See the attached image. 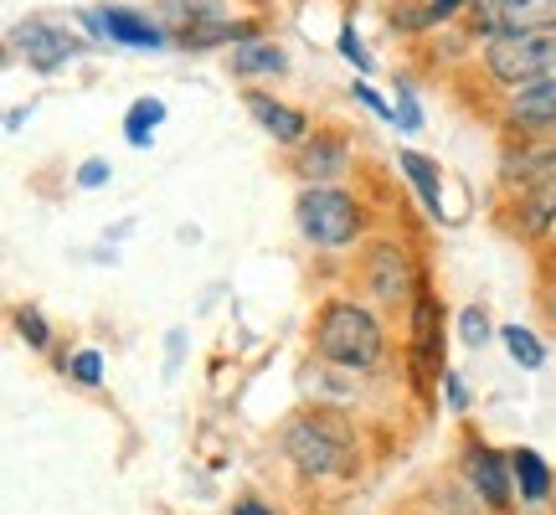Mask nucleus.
Returning a JSON list of instances; mask_svg holds the SVG:
<instances>
[{
    "label": "nucleus",
    "instance_id": "1",
    "mask_svg": "<svg viewBox=\"0 0 556 515\" xmlns=\"http://www.w3.org/2000/svg\"><path fill=\"white\" fill-rule=\"evenodd\" d=\"M278 449L304 479H351L361 469L356 423L340 407H325V402L289 417L283 434H278Z\"/></svg>",
    "mask_w": 556,
    "mask_h": 515
},
{
    "label": "nucleus",
    "instance_id": "2",
    "mask_svg": "<svg viewBox=\"0 0 556 515\" xmlns=\"http://www.w3.org/2000/svg\"><path fill=\"white\" fill-rule=\"evenodd\" d=\"M315 356L340 372H371L387 356V330L361 299H325L315 315Z\"/></svg>",
    "mask_w": 556,
    "mask_h": 515
},
{
    "label": "nucleus",
    "instance_id": "3",
    "mask_svg": "<svg viewBox=\"0 0 556 515\" xmlns=\"http://www.w3.org/2000/svg\"><path fill=\"white\" fill-rule=\"evenodd\" d=\"M294 222H299V233L315 242V248H325V253L351 248L361 238V227H366L361 201L351 191H340V186H304L294 201Z\"/></svg>",
    "mask_w": 556,
    "mask_h": 515
},
{
    "label": "nucleus",
    "instance_id": "4",
    "mask_svg": "<svg viewBox=\"0 0 556 515\" xmlns=\"http://www.w3.org/2000/svg\"><path fill=\"white\" fill-rule=\"evenodd\" d=\"M484 73L500 88H531V83L556 78V32H536V37H500L484 41Z\"/></svg>",
    "mask_w": 556,
    "mask_h": 515
},
{
    "label": "nucleus",
    "instance_id": "5",
    "mask_svg": "<svg viewBox=\"0 0 556 515\" xmlns=\"http://www.w3.org/2000/svg\"><path fill=\"white\" fill-rule=\"evenodd\" d=\"M417 284H422L417 263L402 242L387 238L366 248V258H361V289H366V299H377V304H413Z\"/></svg>",
    "mask_w": 556,
    "mask_h": 515
},
{
    "label": "nucleus",
    "instance_id": "6",
    "mask_svg": "<svg viewBox=\"0 0 556 515\" xmlns=\"http://www.w3.org/2000/svg\"><path fill=\"white\" fill-rule=\"evenodd\" d=\"M469 11H475L469 21L484 41L556 32V0H475Z\"/></svg>",
    "mask_w": 556,
    "mask_h": 515
},
{
    "label": "nucleus",
    "instance_id": "7",
    "mask_svg": "<svg viewBox=\"0 0 556 515\" xmlns=\"http://www.w3.org/2000/svg\"><path fill=\"white\" fill-rule=\"evenodd\" d=\"M464 479H469L475 500L490 515H510V505H516V475H510V454L490 449L484 438H469V443H464Z\"/></svg>",
    "mask_w": 556,
    "mask_h": 515
},
{
    "label": "nucleus",
    "instance_id": "8",
    "mask_svg": "<svg viewBox=\"0 0 556 515\" xmlns=\"http://www.w3.org/2000/svg\"><path fill=\"white\" fill-rule=\"evenodd\" d=\"M78 21L88 26V37L114 41V47H139V52H160L170 47V32L165 21L144 16V11H129V5H99V11H78Z\"/></svg>",
    "mask_w": 556,
    "mask_h": 515
},
{
    "label": "nucleus",
    "instance_id": "9",
    "mask_svg": "<svg viewBox=\"0 0 556 515\" xmlns=\"http://www.w3.org/2000/svg\"><path fill=\"white\" fill-rule=\"evenodd\" d=\"M407 336H413V372L417 377H438L443 372V299L422 278L413 304H407Z\"/></svg>",
    "mask_w": 556,
    "mask_h": 515
},
{
    "label": "nucleus",
    "instance_id": "10",
    "mask_svg": "<svg viewBox=\"0 0 556 515\" xmlns=\"http://www.w3.org/2000/svg\"><path fill=\"white\" fill-rule=\"evenodd\" d=\"M11 52L16 58H26L37 73H58L67 58H78L83 41L67 32V26H58V21H21V26H11Z\"/></svg>",
    "mask_w": 556,
    "mask_h": 515
},
{
    "label": "nucleus",
    "instance_id": "11",
    "mask_svg": "<svg viewBox=\"0 0 556 515\" xmlns=\"http://www.w3.org/2000/svg\"><path fill=\"white\" fill-rule=\"evenodd\" d=\"M351 171V139L336 129H319L294 150V176L304 186H336Z\"/></svg>",
    "mask_w": 556,
    "mask_h": 515
},
{
    "label": "nucleus",
    "instance_id": "12",
    "mask_svg": "<svg viewBox=\"0 0 556 515\" xmlns=\"http://www.w3.org/2000/svg\"><path fill=\"white\" fill-rule=\"evenodd\" d=\"M505 120L520 139H556V78L516 88L505 103Z\"/></svg>",
    "mask_w": 556,
    "mask_h": 515
},
{
    "label": "nucleus",
    "instance_id": "13",
    "mask_svg": "<svg viewBox=\"0 0 556 515\" xmlns=\"http://www.w3.org/2000/svg\"><path fill=\"white\" fill-rule=\"evenodd\" d=\"M268 0H165V32L176 37L201 21H258Z\"/></svg>",
    "mask_w": 556,
    "mask_h": 515
},
{
    "label": "nucleus",
    "instance_id": "14",
    "mask_svg": "<svg viewBox=\"0 0 556 515\" xmlns=\"http://www.w3.org/2000/svg\"><path fill=\"white\" fill-rule=\"evenodd\" d=\"M248 114L263 124V135H274V145L283 150H299L309 139V114L294 109V103H278L274 93H248Z\"/></svg>",
    "mask_w": 556,
    "mask_h": 515
},
{
    "label": "nucleus",
    "instance_id": "15",
    "mask_svg": "<svg viewBox=\"0 0 556 515\" xmlns=\"http://www.w3.org/2000/svg\"><path fill=\"white\" fill-rule=\"evenodd\" d=\"M500 176L505 186H552L556 180V139H526L520 150L500 160Z\"/></svg>",
    "mask_w": 556,
    "mask_h": 515
},
{
    "label": "nucleus",
    "instance_id": "16",
    "mask_svg": "<svg viewBox=\"0 0 556 515\" xmlns=\"http://www.w3.org/2000/svg\"><path fill=\"white\" fill-rule=\"evenodd\" d=\"M510 227L520 238H552L556 233V180L552 186H520L510 206Z\"/></svg>",
    "mask_w": 556,
    "mask_h": 515
},
{
    "label": "nucleus",
    "instance_id": "17",
    "mask_svg": "<svg viewBox=\"0 0 556 515\" xmlns=\"http://www.w3.org/2000/svg\"><path fill=\"white\" fill-rule=\"evenodd\" d=\"M397 171L417 191L422 212H428V217H443V171H438V160L422 155V150H397Z\"/></svg>",
    "mask_w": 556,
    "mask_h": 515
},
{
    "label": "nucleus",
    "instance_id": "18",
    "mask_svg": "<svg viewBox=\"0 0 556 515\" xmlns=\"http://www.w3.org/2000/svg\"><path fill=\"white\" fill-rule=\"evenodd\" d=\"M258 37V21H201L176 32V47L186 52H206V47H242V41Z\"/></svg>",
    "mask_w": 556,
    "mask_h": 515
},
{
    "label": "nucleus",
    "instance_id": "19",
    "mask_svg": "<svg viewBox=\"0 0 556 515\" xmlns=\"http://www.w3.org/2000/svg\"><path fill=\"white\" fill-rule=\"evenodd\" d=\"M510 475H516V490L526 505H541V500L552 495V464L536 454V449H510Z\"/></svg>",
    "mask_w": 556,
    "mask_h": 515
},
{
    "label": "nucleus",
    "instance_id": "20",
    "mask_svg": "<svg viewBox=\"0 0 556 515\" xmlns=\"http://www.w3.org/2000/svg\"><path fill=\"white\" fill-rule=\"evenodd\" d=\"M283 67H289V58H283L278 41L253 37V41H242V47H232V73L238 78H278Z\"/></svg>",
    "mask_w": 556,
    "mask_h": 515
},
{
    "label": "nucleus",
    "instance_id": "21",
    "mask_svg": "<svg viewBox=\"0 0 556 515\" xmlns=\"http://www.w3.org/2000/svg\"><path fill=\"white\" fill-rule=\"evenodd\" d=\"M464 5H475V0H422V5H397V11H392V32H433V26H448Z\"/></svg>",
    "mask_w": 556,
    "mask_h": 515
},
{
    "label": "nucleus",
    "instance_id": "22",
    "mask_svg": "<svg viewBox=\"0 0 556 515\" xmlns=\"http://www.w3.org/2000/svg\"><path fill=\"white\" fill-rule=\"evenodd\" d=\"M160 124H165V103L160 99H135L129 103V114H124V139H129L135 150H150Z\"/></svg>",
    "mask_w": 556,
    "mask_h": 515
},
{
    "label": "nucleus",
    "instance_id": "23",
    "mask_svg": "<svg viewBox=\"0 0 556 515\" xmlns=\"http://www.w3.org/2000/svg\"><path fill=\"white\" fill-rule=\"evenodd\" d=\"M500 340H505V351H510L516 366H526V372H541V366H546V346H541L531 330H520V325H500Z\"/></svg>",
    "mask_w": 556,
    "mask_h": 515
},
{
    "label": "nucleus",
    "instance_id": "24",
    "mask_svg": "<svg viewBox=\"0 0 556 515\" xmlns=\"http://www.w3.org/2000/svg\"><path fill=\"white\" fill-rule=\"evenodd\" d=\"M490 336H500L495 325H490V310H484V304H464V310H458V340H464L469 351H479V346H490Z\"/></svg>",
    "mask_w": 556,
    "mask_h": 515
},
{
    "label": "nucleus",
    "instance_id": "25",
    "mask_svg": "<svg viewBox=\"0 0 556 515\" xmlns=\"http://www.w3.org/2000/svg\"><path fill=\"white\" fill-rule=\"evenodd\" d=\"M16 330L31 351H47V346H52V325H47V315H41L37 304H21L16 310Z\"/></svg>",
    "mask_w": 556,
    "mask_h": 515
},
{
    "label": "nucleus",
    "instance_id": "26",
    "mask_svg": "<svg viewBox=\"0 0 556 515\" xmlns=\"http://www.w3.org/2000/svg\"><path fill=\"white\" fill-rule=\"evenodd\" d=\"M402 135H417L422 129V109H417V93L413 83H397V120H392Z\"/></svg>",
    "mask_w": 556,
    "mask_h": 515
},
{
    "label": "nucleus",
    "instance_id": "27",
    "mask_svg": "<svg viewBox=\"0 0 556 515\" xmlns=\"http://www.w3.org/2000/svg\"><path fill=\"white\" fill-rule=\"evenodd\" d=\"M67 372H73V381H78V387H99V381H103V356H99V351H78V356L67 361Z\"/></svg>",
    "mask_w": 556,
    "mask_h": 515
},
{
    "label": "nucleus",
    "instance_id": "28",
    "mask_svg": "<svg viewBox=\"0 0 556 515\" xmlns=\"http://www.w3.org/2000/svg\"><path fill=\"white\" fill-rule=\"evenodd\" d=\"M340 58L351 62L356 73H371V52H366V41L356 37V26H340Z\"/></svg>",
    "mask_w": 556,
    "mask_h": 515
},
{
    "label": "nucleus",
    "instance_id": "29",
    "mask_svg": "<svg viewBox=\"0 0 556 515\" xmlns=\"http://www.w3.org/2000/svg\"><path fill=\"white\" fill-rule=\"evenodd\" d=\"M109 176H114V165H109V160H83V165H78V186H83V191H99V186H109Z\"/></svg>",
    "mask_w": 556,
    "mask_h": 515
},
{
    "label": "nucleus",
    "instance_id": "30",
    "mask_svg": "<svg viewBox=\"0 0 556 515\" xmlns=\"http://www.w3.org/2000/svg\"><path fill=\"white\" fill-rule=\"evenodd\" d=\"M351 93H356V99L366 103V109H371V114H377V120H397V109H392V103L381 99V93H377V88H371V83H366V78H361L356 88H351Z\"/></svg>",
    "mask_w": 556,
    "mask_h": 515
},
{
    "label": "nucleus",
    "instance_id": "31",
    "mask_svg": "<svg viewBox=\"0 0 556 515\" xmlns=\"http://www.w3.org/2000/svg\"><path fill=\"white\" fill-rule=\"evenodd\" d=\"M443 392H448V407H454V413H464V407H469V387H464V377H458V372H443Z\"/></svg>",
    "mask_w": 556,
    "mask_h": 515
},
{
    "label": "nucleus",
    "instance_id": "32",
    "mask_svg": "<svg viewBox=\"0 0 556 515\" xmlns=\"http://www.w3.org/2000/svg\"><path fill=\"white\" fill-rule=\"evenodd\" d=\"M232 515H274L263 500H253V495H242V500H232Z\"/></svg>",
    "mask_w": 556,
    "mask_h": 515
},
{
    "label": "nucleus",
    "instance_id": "33",
    "mask_svg": "<svg viewBox=\"0 0 556 515\" xmlns=\"http://www.w3.org/2000/svg\"><path fill=\"white\" fill-rule=\"evenodd\" d=\"M26 114H31V109H11V114H5V129H21V124H26Z\"/></svg>",
    "mask_w": 556,
    "mask_h": 515
},
{
    "label": "nucleus",
    "instance_id": "34",
    "mask_svg": "<svg viewBox=\"0 0 556 515\" xmlns=\"http://www.w3.org/2000/svg\"><path fill=\"white\" fill-rule=\"evenodd\" d=\"M546 315L556 319V289H552V294H546Z\"/></svg>",
    "mask_w": 556,
    "mask_h": 515
}]
</instances>
